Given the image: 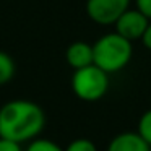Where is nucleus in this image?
I'll return each mask as SVG.
<instances>
[{"instance_id": "f257e3e1", "label": "nucleus", "mask_w": 151, "mask_h": 151, "mask_svg": "<svg viewBox=\"0 0 151 151\" xmlns=\"http://www.w3.org/2000/svg\"><path fill=\"white\" fill-rule=\"evenodd\" d=\"M46 125V114L39 104L15 99L0 107V137L24 143L39 137Z\"/></svg>"}, {"instance_id": "f03ea898", "label": "nucleus", "mask_w": 151, "mask_h": 151, "mask_svg": "<svg viewBox=\"0 0 151 151\" xmlns=\"http://www.w3.org/2000/svg\"><path fill=\"white\" fill-rule=\"evenodd\" d=\"M93 50H94V65L109 75L124 70L130 63L133 55L132 41L125 39L115 31L99 37L93 44Z\"/></svg>"}, {"instance_id": "7ed1b4c3", "label": "nucleus", "mask_w": 151, "mask_h": 151, "mask_svg": "<svg viewBox=\"0 0 151 151\" xmlns=\"http://www.w3.org/2000/svg\"><path fill=\"white\" fill-rule=\"evenodd\" d=\"M109 73L96 67L94 63L85 68L73 72L72 76V89L75 96L81 101L94 102L106 96L109 91Z\"/></svg>"}, {"instance_id": "20e7f679", "label": "nucleus", "mask_w": 151, "mask_h": 151, "mask_svg": "<svg viewBox=\"0 0 151 151\" xmlns=\"http://www.w3.org/2000/svg\"><path fill=\"white\" fill-rule=\"evenodd\" d=\"M132 0H86V15L96 24L109 26L130 8Z\"/></svg>"}, {"instance_id": "39448f33", "label": "nucleus", "mask_w": 151, "mask_h": 151, "mask_svg": "<svg viewBox=\"0 0 151 151\" xmlns=\"http://www.w3.org/2000/svg\"><path fill=\"white\" fill-rule=\"evenodd\" d=\"M151 20H148L138 8H128L117 21H115V33L124 36L128 41H140L146 31Z\"/></svg>"}, {"instance_id": "423d86ee", "label": "nucleus", "mask_w": 151, "mask_h": 151, "mask_svg": "<svg viewBox=\"0 0 151 151\" xmlns=\"http://www.w3.org/2000/svg\"><path fill=\"white\" fill-rule=\"evenodd\" d=\"M65 60L73 70H80L89 67L94 63V50L93 44H88L85 41H75L67 47Z\"/></svg>"}, {"instance_id": "0eeeda50", "label": "nucleus", "mask_w": 151, "mask_h": 151, "mask_svg": "<svg viewBox=\"0 0 151 151\" xmlns=\"http://www.w3.org/2000/svg\"><path fill=\"white\" fill-rule=\"evenodd\" d=\"M107 151H151V146L137 132H124L112 138Z\"/></svg>"}, {"instance_id": "6e6552de", "label": "nucleus", "mask_w": 151, "mask_h": 151, "mask_svg": "<svg viewBox=\"0 0 151 151\" xmlns=\"http://www.w3.org/2000/svg\"><path fill=\"white\" fill-rule=\"evenodd\" d=\"M15 76V62L7 52L0 50V86L7 85Z\"/></svg>"}, {"instance_id": "1a4fd4ad", "label": "nucleus", "mask_w": 151, "mask_h": 151, "mask_svg": "<svg viewBox=\"0 0 151 151\" xmlns=\"http://www.w3.org/2000/svg\"><path fill=\"white\" fill-rule=\"evenodd\" d=\"M137 133L151 146V109H148L141 114L137 125Z\"/></svg>"}, {"instance_id": "9d476101", "label": "nucleus", "mask_w": 151, "mask_h": 151, "mask_svg": "<svg viewBox=\"0 0 151 151\" xmlns=\"http://www.w3.org/2000/svg\"><path fill=\"white\" fill-rule=\"evenodd\" d=\"M26 151H65L62 146L55 143V141L46 140V138H34L29 141Z\"/></svg>"}, {"instance_id": "9b49d317", "label": "nucleus", "mask_w": 151, "mask_h": 151, "mask_svg": "<svg viewBox=\"0 0 151 151\" xmlns=\"http://www.w3.org/2000/svg\"><path fill=\"white\" fill-rule=\"evenodd\" d=\"M65 151H98V148L88 138H76L72 143H68Z\"/></svg>"}, {"instance_id": "f8f14e48", "label": "nucleus", "mask_w": 151, "mask_h": 151, "mask_svg": "<svg viewBox=\"0 0 151 151\" xmlns=\"http://www.w3.org/2000/svg\"><path fill=\"white\" fill-rule=\"evenodd\" d=\"M0 151H21V143L0 137Z\"/></svg>"}, {"instance_id": "ddd939ff", "label": "nucleus", "mask_w": 151, "mask_h": 151, "mask_svg": "<svg viewBox=\"0 0 151 151\" xmlns=\"http://www.w3.org/2000/svg\"><path fill=\"white\" fill-rule=\"evenodd\" d=\"M135 4H137V8L148 18L151 20V0H135Z\"/></svg>"}, {"instance_id": "4468645a", "label": "nucleus", "mask_w": 151, "mask_h": 151, "mask_svg": "<svg viewBox=\"0 0 151 151\" xmlns=\"http://www.w3.org/2000/svg\"><path fill=\"white\" fill-rule=\"evenodd\" d=\"M140 41H141V44L145 46V49L151 50V21H150V24H148L146 31L143 33V36H141Z\"/></svg>"}]
</instances>
